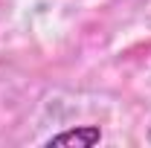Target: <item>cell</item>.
Masks as SVG:
<instances>
[{"mask_svg": "<svg viewBox=\"0 0 151 148\" xmlns=\"http://www.w3.org/2000/svg\"><path fill=\"white\" fill-rule=\"evenodd\" d=\"M102 139V131L96 125H84V128H73V131H61L55 137H50L44 145H81V148H90Z\"/></svg>", "mask_w": 151, "mask_h": 148, "instance_id": "1", "label": "cell"}]
</instances>
